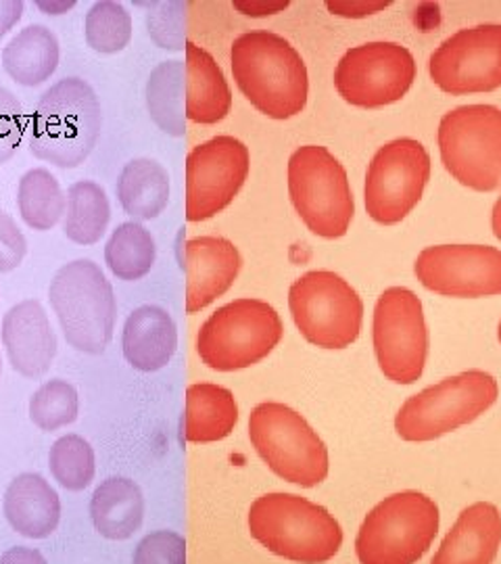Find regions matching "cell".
<instances>
[{
    "instance_id": "cell-14",
    "label": "cell",
    "mask_w": 501,
    "mask_h": 564,
    "mask_svg": "<svg viewBox=\"0 0 501 564\" xmlns=\"http://www.w3.org/2000/svg\"><path fill=\"white\" fill-rule=\"evenodd\" d=\"M418 78V65L400 42H366L351 46L335 67V88L342 101L360 109L400 102Z\"/></svg>"
},
{
    "instance_id": "cell-33",
    "label": "cell",
    "mask_w": 501,
    "mask_h": 564,
    "mask_svg": "<svg viewBox=\"0 0 501 564\" xmlns=\"http://www.w3.org/2000/svg\"><path fill=\"white\" fill-rule=\"evenodd\" d=\"M48 468L67 491H81L95 479V449L80 435H65L48 452Z\"/></svg>"
},
{
    "instance_id": "cell-20",
    "label": "cell",
    "mask_w": 501,
    "mask_h": 564,
    "mask_svg": "<svg viewBox=\"0 0 501 564\" xmlns=\"http://www.w3.org/2000/svg\"><path fill=\"white\" fill-rule=\"evenodd\" d=\"M500 550V508L475 502L466 506L449 527L431 564H495Z\"/></svg>"
},
{
    "instance_id": "cell-42",
    "label": "cell",
    "mask_w": 501,
    "mask_h": 564,
    "mask_svg": "<svg viewBox=\"0 0 501 564\" xmlns=\"http://www.w3.org/2000/svg\"><path fill=\"white\" fill-rule=\"evenodd\" d=\"M0 564H46L44 556L39 550L25 547V545H15L11 550H7L0 558Z\"/></svg>"
},
{
    "instance_id": "cell-26",
    "label": "cell",
    "mask_w": 501,
    "mask_h": 564,
    "mask_svg": "<svg viewBox=\"0 0 501 564\" xmlns=\"http://www.w3.org/2000/svg\"><path fill=\"white\" fill-rule=\"evenodd\" d=\"M90 517L105 540L121 542L132 538L144 517L141 487L126 477H109L92 494Z\"/></svg>"
},
{
    "instance_id": "cell-3",
    "label": "cell",
    "mask_w": 501,
    "mask_h": 564,
    "mask_svg": "<svg viewBox=\"0 0 501 564\" xmlns=\"http://www.w3.org/2000/svg\"><path fill=\"white\" fill-rule=\"evenodd\" d=\"M102 130L95 88L81 78L53 84L30 118V153L59 170H74L90 158Z\"/></svg>"
},
{
    "instance_id": "cell-40",
    "label": "cell",
    "mask_w": 501,
    "mask_h": 564,
    "mask_svg": "<svg viewBox=\"0 0 501 564\" xmlns=\"http://www.w3.org/2000/svg\"><path fill=\"white\" fill-rule=\"evenodd\" d=\"M23 9L21 0H0V41L20 23Z\"/></svg>"
},
{
    "instance_id": "cell-5",
    "label": "cell",
    "mask_w": 501,
    "mask_h": 564,
    "mask_svg": "<svg viewBox=\"0 0 501 564\" xmlns=\"http://www.w3.org/2000/svg\"><path fill=\"white\" fill-rule=\"evenodd\" d=\"M500 398V384L479 368L451 375L401 403L395 433L403 442L426 444L475 423Z\"/></svg>"
},
{
    "instance_id": "cell-2",
    "label": "cell",
    "mask_w": 501,
    "mask_h": 564,
    "mask_svg": "<svg viewBox=\"0 0 501 564\" xmlns=\"http://www.w3.org/2000/svg\"><path fill=\"white\" fill-rule=\"evenodd\" d=\"M249 533L270 554L297 564H324L341 552L342 527L335 514L299 494L274 491L249 508Z\"/></svg>"
},
{
    "instance_id": "cell-6",
    "label": "cell",
    "mask_w": 501,
    "mask_h": 564,
    "mask_svg": "<svg viewBox=\"0 0 501 564\" xmlns=\"http://www.w3.org/2000/svg\"><path fill=\"white\" fill-rule=\"evenodd\" d=\"M48 302L69 347L88 356L109 347L118 302L99 263L81 258L61 265L48 286Z\"/></svg>"
},
{
    "instance_id": "cell-31",
    "label": "cell",
    "mask_w": 501,
    "mask_h": 564,
    "mask_svg": "<svg viewBox=\"0 0 501 564\" xmlns=\"http://www.w3.org/2000/svg\"><path fill=\"white\" fill-rule=\"evenodd\" d=\"M155 258V239L141 223L120 224L105 245V263L123 282L144 279L153 270Z\"/></svg>"
},
{
    "instance_id": "cell-12",
    "label": "cell",
    "mask_w": 501,
    "mask_h": 564,
    "mask_svg": "<svg viewBox=\"0 0 501 564\" xmlns=\"http://www.w3.org/2000/svg\"><path fill=\"white\" fill-rule=\"evenodd\" d=\"M372 347L386 381L418 383L428 362L431 337L422 300L407 286H389L372 314Z\"/></svg>"
},
{
    "instance_id": "cell-11",
    "label": "cell",
    "mask_w": 501,
    "mask_h": 564,
    "mask_svg": "<svg viewBox=\"0 0 501 564\" xmlns=\"http://www.w3.org/2000/svg\"><path fill=\"white\" fill-rule=\"evenodd\" d=\"M288 310L301 337L314 347L347 349L360 339V293L333 270H312L293 282Z\"/></svg>"
},
{
    "instance_id": "cell-21",
    "label": "cell",
    "mask_w": 501,
    "mask_h": 564,
    "mask_svg": "<svg viewBox=\"0 0 501 564\" xmlns=\"http://www.w3.org/2000/svg\"><path fill=\"white\" fill-rule=\"evenodd\" d=\"M184 113L186 120L214 126L232 109V90L218 61L195 42L184 46Z\"/></svg>"
},
{
    "instance_id": "cell-46",
    "label": "cell",
    "mask_w": 501,
    "mask_h": 564,
    "mask_svg": "<svg viewBox=\"0 0 501 564\" xmlns=\"http://www.w3.org/2000/svg\"><path fill=\"white\" fill-rule=\"evenodd\" d=\"M0 372H2V360H0Z\"/></svg>"
},
{
    "instance_id": "cell-17",
    "label": "cell",
    "mask_w": 501,
    "mask_h": 564,
    "mask_svg": "<svg viewBox=\"0 0 501 564\" xmlns=\"http://www.w3.org/2000/svg\"><path fill=\"white\" fill-rule=\"evenodd\" d=\"M414 274L426 291L442 297H500L501 249L491 245H431L418 253Z\"/></svg>"
},
{
    "instance_id": "cell-27",
    "label": "cell",
    "mask_w": 501,
    "mask_h": 564,
    "mask_svg": "<svg viewBox=\"0 0 501 564\" xmlns=\"http://www.w3.org/2000/svg\"><path fill=\"white\" fill-rule=\"evenodd\" d=\"M116 193L132 223L155 220L170 203V174L155 160H132L123 165Z\"/></svg>"
},
{
    "instance_id": "cell-45",
    "label": "cell",
    "mask_w": 501,
    "mask_h": 564,
    "mask_svg": "<svg viewBox=\"0 0 501 564\" xmlns=\"http://www.w3.org/2000/svg\"><path fill=\"white\" fill-rule=\"evenodd\" d=\"M498 339H500L501 343V321L500 324H498Z\"/></svg>"
},
{
    "instance_id": "cell-43",
    "label": "cell",
    "mask_w": 501,
    "mask_h": 564,
    "mask_svg": "<svg viewBox=\"0 0 501 564\" xmlns=\"http://www.w3.org/2000/svg\"><path fill=\"white\" fill-rule=\"evenodd\" d=\"M42 11H46V15H61L67 13L69 9L76 7V2H39Z\"/></svg>"
},
{
    "instance_id": "cell-35",
    "label": "cell",
    "mask_w": 501,
    "mask_h": 564,
    "mask_svg": "<svg viewBox=\"0 0 501 564\" xmlns=\"http://www.w3.org/2000/svg\"><path fill=\"white\" fill-rule=\"evenodd\" d=\"M181 2H157L146 13V30L151 41L165 51H184L186 39L182 34Z\"/></svg>"
},
{
    "instance_id": "cell-9",
    "label": "cell",
    "mask_w": 501,
    "mask_h": 564,
    "mask_svg": "<svg viewBox=\"0 0 501 564\" xmlns=\"http://www.w3.org/2000/svg\"><path fill=\"white\" fill-rule=\"evenodd\" d=\"M282 337L281 314L263 300L242 297L221 305L203 323L197 354L216 372H237L265 360Z\"/></svg>"
},
{
    "instance_id": "cell-10",
    "label": "cell",
    "mask_w": 501,
    "mask_h": 564,
    "mask_svg": "<svg viewBox=\"0 0 501 564\" xmlns=\"http://www.w3.org/2000/svg\"><path fill=\"white\" fill-rule=\"evenodd\" d=\"M437 144L443 167L461 186L477 193L501 188V109L460 105L439 121Z\"/></svg>"
},
{
    "instance_id": "cell-8",
    "label": "cell",
    "mask_w": 501,
    "mask_h": 564,
    "mask_svg": "<svg viewBox=\"0 0 501 564\" xmlns=\"http://www.w3.org/2000/svg\"><path fill=\"white\" fill-rule=\"evenodd\" d=\"M249 440L268 468L286 484L314 489L330 470L328 447L297 410L263 402L249 414Z\"/></svg>"
},
{
    "instance_id": "cell-15",
    "label": "cell",
    "mask_w": 501,
    "mask_h": 564,
    "mask_svg": "<svg viewBox=\"0 0 501 564\" xmlns=\"http://www.w3.org/2000/svg\"><path fill=\"white\" fill-rule=\"evenodd\" d=\"M251 172V153L235 137H216L197 144L184 165V214L188 223L216 218L241 193Z\"/></svg>"
},
{
    "instance_id": "cell-41",
    "label": "cell",
    "mask_w": 501,
    "mask_h": 564,
    "mask_svg": "<svg viewBox=\"0 0 501 564\" xmlns=\"http://www.w3.org/2000/svg\"><path fill=\"white\" fill-rule=\"evenodd\" d=\"M291 2H235V9H239L242 15H249V18H268V15H276L284 9H288Z\"/></svg>"
},
{
    "instance_id": "cell-19",
    "label": "cell",
    "mask_w": 501,
    "mask_h": 564,
    "mask_svg": "<svg viewBox=\"0 0 501 564\" xmlns=\"http://www.w3.org/2000/svg\"><path fill=\"white\" fill-rule=\"evenodd\" d=\"M2 345L11 368L25 379L44 377L57 356V337L39 300L13 305L2 318Z\"/></svg>"
},
{
    "instance_id": "cell-28",
    "label": "cell",
    "mask_w": 501,
    "mask_h": 564,
    "mask_svg": "<svg viewBox=\"0 0 501 564\" xmlns=\"http://www.w3.org/2000/svg\"><path fill=\"white\" fill-rule=\"evenodd\" d=\"M111 220V205L105 188L92 181L74 182L67 188L63 235L81 247L97 245Z\"/></svg>"
},
{
    "instance_id": "cell-36",
    "label": "cell",
    "mask_w": 501,
    "mask_h": 564,
    "mask_svg": "<svg viewBox=\"0 0 501 564\" xmlns=\"http://www.w3.org/2000/svg\"><path fill=\"white\" fill-rule=\"evenodd\" d=\"M25 132V116L20 99L0 86V165L9 162L18 151Z\"/></svg>"
},
{
    "instance_id": "cell-24",
    "label": "cell",
    "mask_w": 501,
    "mask_h": 564,
    "mask_svg": "<svg viewBox=\"0 0 501 564\" xmlns=\"http://www.w3.org/2000/svg\"><path fill=\"white\" fill-rule=\"evenodd\" d=\"M239 403L230 389L214 383H195L186 389L182 437L188 444H216L239 424Z\"/></svg>"
},
{
    "instance_id": "cell-29",
    "label": "cell",
    "mask_w": 501,
    "mask_h": 564,
    "mask_svg": "<svg viewBox=\"0 0 501 564\" xmlns=\"http://www.w3.org/2000/svg\"><path fill=\"white\" fill-rule=\"evenodd\" d=\"M144 101L149 118L161 132L170 137H184V63L163 61L146 78Z\"/></svg>"
},
{
    "instance_id": "cell-37",
    "label": "cell",
    "mask_w": 501,
    "mask_h": 564,
    "mask_svg": "<svg viewBox=\"0 0 501 564\" xmlns=\"http://www.w3.org/2000/svg\"><path fill=\"white\" fill-rule=\"evenodd\" d=\"M132 564H186V540L174 531H155L137 545Z\"/></svg>"
},
{
    "instance_id": "cell-18",
    "label": "cell",
    "mask_w": 501,
    "mask_h": 564,
    "mask_svg": "<svg viewBox=\"0 0 501 564\" xmlns=\"http://www.w3.org/2000/svg\"><path fill=\"white\" fill-rule=\"evenodd\" d=\"M182 268L186 274V314L209 307L239 279L242 256L224 237H197L184 242Z\"/></svg>"
},
{
    "instance_id": "cell-13",
    "label": "cell",
    "mask_w": 501,
    "mask_h": 564,
    "mask_svg": "<svg viewBox=\"0 0 501 564\" xmlns=\"http://www.w3.org/2000/svg\"><path fill=\"white\" fill-rule=\"evenodd\" d=\"M433 174L431 153L416 139L384 142L368 163L363 205L381 226L403 223L422 202Z\"/></svg>"
},
{
    "instance_id": "cell-16",
    "label": "cell",
    "mask_w": 501,
    "mask_h": 564,
    "mask_svg": "<svg viewBox=\"0 0 501 564\" xmlns=\"http://www.w3.org/2000/svg\"><path fill=\"white\" fill-rule=\"evenodd\" d=\"M433 84L451 97L482 95L501 88V23L458 30L428 57Z\"/></svg>"
},
{
    "instance_id": "cell-7",
    "label": "cell",
    "mask_w": 501,
    "mask_h": 564,
    "mask_svg": "<svg viewBox=\"0 0 501 564\" xmlns=\"http://www.w3.org/2000/svg\"><path fill=\"white\" fill-rule=\"evenodd\" d=\"M288 197L301 223L326 241L345 237L356 218V197L347 170L322 144H305L291 155Z\"/></svg>"
},
{
    "instance_id": "cell-25",
    "label": "cell",
    "mask_w": 501,
    "mask_h": 564,
    "mask_svg": "<svg viewBox=\"0 0 501 564\" xmlns=\"http://www.w3.org/2000/svg\"><path fill=\"white\" fill-rule=\"evenodd\" d=\"M59 41L42 23L20 30L2 48V67L20 86L34 88L51 80L59 67Z\"/></svg>"
},
{
    "instance_id": "cell-44",
    "label": "cell",
    "mask_w": 501,
    "mask_h": 564,
    "mask_svg": "<svg viewBox=\"0 0 501 564\" xmlns=\"http://www.w3.org/2000/svg\"><path fill=\"white\" fill-rule=\"evenodd\" d=\"M491 230H493L495 239L501 241V195L493 205V212H491Z\"/></svg>"
},
{
    "instance_id": "cell-39",
    "label": "cell",
    "mask_w": 501,
    "mask_h": 564,
    "mask_svg": "<svg viewBox=\"0 0 501 564\" xmlns=\"http://www.w3.org/2000/svg\"><path fill=\"white\" fill-rule=\"evenodd\" d=\"M393 2L391 0H328L326 2V9L333 13V15H339V18H347V20H361V18H368V15H377L384 9H389Z\"/></svg>"
},
{
    "instance_id": "cell-32",
    "label": "cell",
    "mask_w": 501,
    "mask_h": 564,
    "mask_svg": "<svg viewBox=\"0 0 501 564\" xmlns=\"http://www.w3.org/2000/svg\"><path fill=\"white\" fill-rule=\"evenodd\" d=\"M84 39L100 55L121 53L132 41V18L128 9L113 0L95 2L84 20Z\"/></svg>"
},
{
    "instance_id": "cell-1",
    "label": "cell",
    "mask_w": 501,
    "mask_h": 564,
    "mask_svg": "<svg viewBox=\"0 0 501 564\" xmlns=\"http://www.w3.org/2000/svg\"><path fill=\"white\" fill-rule=\"evenodd\" d=\"M232 76L260 113L270 120L299 116L309 99V74L299 51L281 34L244 32L230 48Z\"/></svg>"
},
{
    "instance_id": "cell-30",
    "label": "cell",
    "mask_w": 501,
    "mask_h": 564,
    "mask_svg": "<svg viewBox=\"0 0 501 564\" xmlns=\"http://www.w3.org/2000/svg\"><path fill=\"white\" fill-rule=\"evenodd\" d=\"M18 209L21 220L36 232H48L63 223L67 193L46 167H32L18 184Z\"/></svg>"
},
{
    "instance_id": "cell-4",
    "label": "cell",
    "mask_w": 501,
    "mask_h": 564,
    "mask_svg": "<svg viewBox=\"0 0 501 564\" xmlns=\"http://www.w3.org/2000/svg\"><path fill=\"white\" fill-rule=\"evenodd\" d=\"M442 527L437 502L418 489L386 496L361 521L356 535L360 564H416L433 547Z\"/></svg>"
},
{
    "instance_id": "cell-34",
    "label": "cell",
    "mask_w": 501,
    "mask_h": 564,
    "mask_svg": "<svg viewBox=\"0 0 501 564\" xmlns=\"http://www.w3.org/2000/svg\"><path fill=\"white\" fill-rule=\"evenodd\" d=\"M80 412V398L76 387L63 379L42 384L30 398V421L41 431L53 433L67 424L76 423Z\"/></svg>"
},
{
    "instance_id": "cell-22",
    "label": "cell",
    "mask_w": 501,
    "mask_h": 564,
    "mask_svg": "<svg viewBox=\"0 0 501 564\" xmlns=\"http://www.w3.org/2000/svg\"><path fill=\"white\" fill-rule=\"evenodd\" d=\"M178 333L172 316L160 305L137 307L123 324L121 349L134 370L157 372L174 358Z\"/></svg>"
},
{
    "instance_id": "cell-23",
    "label": "cell",
    "mask_w": 501,
    "mask_h": 564,
    "mask_svg": "<svg viewBox=\"0 0 501 564\" xmlns=\"http://www.w3.org/2000/svg\"><path fill=\"white\" fill-rule=\"evenodd\" d=\"M2 508L9 524L30 540L48 538L59 524V496L39 473L15 477L4 491Z\"/></svg>"
},
{
    "instance_id": "cell-38",
    "label": "cell",
    "mask_w": 501,
    "mask_h": 564,
    "mask_svg": "<svg viewBox=\"0 0 501 564\" xmlns=\"http://www.w3.org/2000/svg\"><path fill=\"white\" fill-rule=\"evenodd\" d=\"M28 256V241L18 223L0 209V274L18 270Z\"/></svg>"
}]
</instances>
